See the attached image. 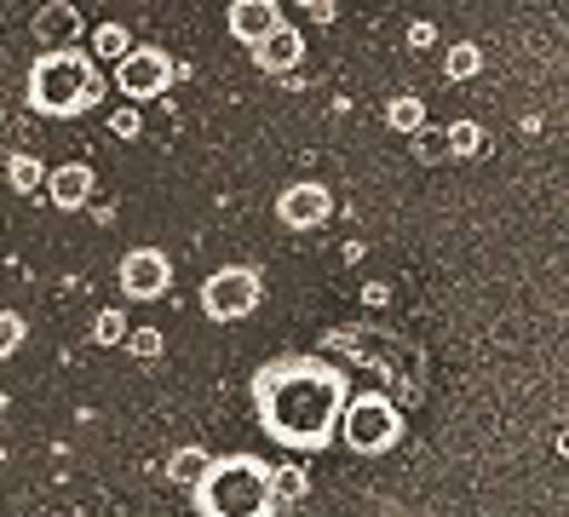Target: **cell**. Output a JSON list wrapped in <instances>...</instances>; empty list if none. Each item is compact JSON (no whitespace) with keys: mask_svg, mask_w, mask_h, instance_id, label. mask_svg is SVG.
<instances>
[{"mask_svg":"<svg viewBox=\"0 0 569 517\" xmlns=\"http://www.w3.org/2000/svg\"><path fill=\"white\" fill-rule=\"evenodd\" d=\"M253 420L288 455H322L340 437V414L351 397V374L340 362H328L317 351H293L259 362L248 379Z\"/></svg>","mask_w":569,"mask_h":517,"instance_id":"6da1fadb","label":"cell"},{"mask_svg":"<svg viewBox=\"0 0 569 517\" xmlns=\"http://www.w3.org/2000/svg\"><path fill=\"white\" fill-rule=\"evenodd\" d=\"M317 357H340V362H357L368 374L386 379V397L397 408H420L426 402V345H415L409 334L397 328H380V322H333L322 334V351Z\"/></svg>","mask_w":569,"mask_h":517,"instance_id":"7a4b0ae2","label":"cell"},{"mask_svg":"<svg viewBox=\"0 0 569 517\" xmlns=\"http://www.w3.org/2000/svg\"><path fill=\"white\" fill-rule=\"evenodd\" d=\"M23 98H29V110L47 116V121H76V116L104 110L110 76L92 63L87 47H58V52H41L36 63H29Z\"/></svg>","mask_w":569,"mask_h":517,"instance_id":"3957f363","label":"cell"},{"mask_svg":"<svg viewBox=\"0 0 569 517\" xmlns=\"http://www.w3.org/2000/svg\"><path fill=\"white\" fill-rule=\"evenodd\" d=\"M196 517H282L271 495V460L259 455H213L208 471L190 483Z\"/></svg>","mask_w":569,"mask_h":517,"instance_id":"277c9868","label":"cell"},{"mask_svg":"<svg viewBox=\"0 0 569 517\" xmlns=\"http://www.w3.org/2000/svg\"><path fill=\"white\" fill-rule=\"evenodd\" d=\"M340 443L351 455H391L403 443V408H397L386 391H351L346 414H340Z\"/></svg>","mask_w":569,"mask_h":517,"instance_id":"5b68a950","label":"cell"},{"mask_svg":"<svg viewBox=\"0 0 569 517\" xmlns=\"http://www.w3.org/2000/svg\"><path fill=\"white\" fill-rule=\"evenodd\" d=\"M259 299H264V276L253 265H224L202 282V317L208 322H242L259 310Z\"/></svg>","mask_w":569,"mask_h":517,"instance_id":"8992f818","label":"cell"},{"mask_svg":"<svg viewBox=\"0 0 569 517\" xmlns=\"http://www.w3.org/2000/svg\"><path fill=\"white\" fill-rule=\"evenodd\" d=\"M179 76H190V69H179L161 47H132V52L116 63V87L132 98V110H139V103H150V98H161Z\"/></svg>","mask_w":569,"mask_h":517,"instance_id":"52a82bcc","label":"cell"},{"mask_svg":"<svg viewBox=\"0 0 569 517\" xmlns=\"http://www.w3.org/2000/svg\"><path fill=\"white\" fill-rule=\"evenodd\" d=\"M116 288H121V299H161L173 288V259L161 248H127L116 265Z\"/></svg>","mask_w":569,"mask_h":517,"instance_id":"ba28073f","label":"cell"},{"mask_svg":"<svg viewBox=\"0 0 569 517\" xmlns=\"http://www.w3.org/2000/svg\"><path fill=\"white\" fill-rule=\"evenodd\" d=\"M328 213H333V196H328V185H317V179H293V185H282V196H277L282 230H317V225H328Z\"/></svg>","mask_w":569,"mask_h":517,"instance_id":"9c48e42d","label":"cell"},{"mask_svg":"<svg viewBox=\"0 0 569 517\" xmlns=\"http://www.w3.org/2000/svg\"><path fill=\"white\" fill-rule=\"evenodd\" d=\"M248 58H253V69H264V76H288V69L306 63V34H299V23H277L259 47H248Z\"/></svg>","mask_w":569,"mask_h":517,"instance_id":"30bf717a","label":"cell"},{"mask_svg":"<svg viewBox=\"0 0 569 517\" xmlns=\"http://www.w3.org/2000/svg\"><path fill=\"white\" fill-rule=\"evenodd\" d=\"M277 23H288L277 0H230L224 7V29H230V41H242V47H259Z\"/></svg>","mask_w":569,"mask_h":517,"instance_id":"8fae6325","label":"cell"},{"mask_svg":"<svg viewBox=\"0 0 569 517\" xmlns=\"http://www.w3.org/2000/svg\"><path fill=\"white\" fill-rule=\"evenodd\" d=\"M41 190L52 196L58 213H81V207L92 201V190H98V172H92L87 161H58V167L47 172Z\"/></svg>","mask_w":569,"mask_h":517,"instance_id":"7c38bea8","label":"cell"},{"mask_svg":"<svg viewBox=\"0 0 569 517\" xmlns=\"http://www.w3.org/2000/svg\"><path fill=\"white\" fill-rule=\"evenodd\" d=\"M36 41H41V52H58V47H76L81 41V7H70V0H52V7H41L36 12Z\"/></svg>","mask_w":569,"mask_h":517,"instance_id":"4fadbf2b","label":"cell"},{"mask_svg":"<svg viewBox=\"0 0 569 517\" xmlns=\"http://www.w3.org/2000/svg\"><path fill=\"white\" fill-rule=\"evenodd\" d=\"M132 47H139V41H132V29H127V23H98L87 52H92V63H98V69H104V63H121Z\"/></svg>","mask_w":569,"mask_h":517,"instance_id":"5bb4252c","label":"cell"},{"mask_svg":"<svg viewBox=\"0 0 569 517\" xmlns=\"http://www.w3.org/2000/svg\"><path fill=\"white\" fill-rule=\"evenodd\" d=\"M386 127H391V132H403V138H415V132L426 127V98L397 92V98L386 103Z\"/></svg>","mask_w":569,"mask_h":517,"instance_id":"9a60e30c","label":"cell"},{"mask_svg":"<svg viewBox=\"0 0 569 517\" xmlns=\"http://www.w3.org/2000/svg\"><path fill=\"white\" fill-rule=\"evenodd\" d=\"M7 185H12L18 196H36V190L47 185V161H41V156H29V150L7 156Z\"/></svg>","mask_w":569,"mask_h":517,"instance_id":"2e32d148","label":"cell"},{"mask_svg":"<svg viewBox=\"0 0 569 517\" xmlns=\"http://www.w3.org/2000/svg\"><path fill=\"white\" fill-rule=\"evenodd\" d=\"M443 138H449V161H478L489 145V132L478 121H455V127H443Z\"/></svg>","mask_w":569,"mask_h":517,"instance_id":"e0dca14e","label":"cell"},{"mask_svg":"<svg viewBox=\"0 0 569 517\" xmlns=\"http://www.w3.org/2000/svg\"><path fill=\"white\" fill-rule=\"evenodd\" d=\"M271 495H277V511L306 500V495H311V477H306V466H271Z\"/></svg>","mask_w":569,"mask_h":517,"instance_id":"ac0fdd59","label":"cell"},{"mask_svg":"<svg viewBox=\"0 0 569 517\" xmlns=\"http://www.w3.org/2000/svg\"><path fill=\"white\" fill-rule=\"evenodd\" d=\"M208 460H213V455H208L202 443H184V448H173V455H167V477H173V483H184V489H190V483L208 471Z\"/></svg>","mask_w":569,"mask_h":517,"instance_id":"d6986e66","label":"cell"},{"mask_svg":"<svg viewBox=\"0 0 569 517\" xmlns=\"http://www.w3.org/2000/svg\"><path fill=\"white\" fill-rule=\"evenodd\" d=\"M409 156H415L420 167H443V161H449V138H443V127H420V132L409 138Z\"/></svg>","mask_w":569,"mask_h":517,"instance_id":"ffe728a7","label":"cell"},{"mask_svg":"<svg viewBox=\"0 0 569 517\" xmlns=\"http://www.w3.org/2000/svg\"><path fill=\"white\" fill-rule=\"evenodd\" d=\"M478 69H483V52H478L472 41H455V47H449V58H443V76H449V81H472Z\"/></svg>","mask_w":569,"mask_h":517,"instance_id":"44dd1931","label":"cell"},{"mask_svg":"<svg viewBox=\"0 0 569 517\" xmlns=\"http://www.w3.org/2000/svg\"><path fill=\"white\" fill-rule=\"evenodd\" d=\"M23 317H18V310H0V362H7V357H18V345H23Z\"/></svg>","mask_w":569,"mask_h":517,"instance_id":"7402d4cb","label":"cell"},{"mask_svg":"<svg viewBox=\"0 0 569 517\" xmlns=\"http://www.w3.org/2000/svg\"><path fill=\"white\" fill-rule=\"evenodd\" d=\"M121 339H127V317H121V310H98L92 345H121Z\"/></svg>","mask_w":569,"mask_h":517,"instance_id":"603a6c76","label":"cell"},{"mask_svg":"<svg viewBox=\"0 0 569 517\" xmlns=\"http://www.w3.org/2000/svg\"><path fill=\"white\" fill-rule=\"evenodd\" d=\"M127 351L139 357V362L161 357V334H156V328H127Z\"/></svg>","mask_w":569,"mask_h":517,"instance_id":"cb8c5ba5","label":"cell"},{"mask_svg":"<svg viewBox=\"0 0 569 517\" xmlns=\"http://www.w3.org/2000/svg\"><path fill=\"white\" fill-rule=\"evenodd\" d=\"M110 132H116V138H139V132H144V116L132 110V103H127V110H110Z\"/></svg>","mask_w":569,"mask_h":517,"instance_id":"d4e9b609","label":"cell"},{"mask_svg":"<svg viewBox=\"0 0 569 517\" xmlns=\"http://www.w3.org/2000/svg\"><path fill=\"white\" fill-rule=\"evenodd\" d=\"M438 41V23H409V47L420 52V47H431Z\"/></svg>","mask_w":569,"mask_h":517,"instance_id":"484cf974","label":"cell"},{"mask_svg":"<svg viewBox=\"0 0 569 517\" xmlns=\"http://www.w3.org/2000/svg\"><path fill=\"white\" fill-rule=\"evenodd\" d=\"M306 12H311V18H328V23L340 18V7H333V0H306Z\"/></svg>","mask_w":569,"mask_h":517,"instance_id":"4316f807","label":"cell"},{"mask_svg":"<svg viewBox=\"0 0 569 517\" xmlns=\"http://www.w3.org/2000/svg\"><path fill=\"white\" fill-rule=\"evenodd\" d=\"M0 420H7V391H0Z\"/></svg>","mask_w":569,"mask_h":517,"instance_id":"83f0119b","label":"cell"},{"mask_svg":"<svg viewBox=\"0 0 569 517\" xmlns=\"http://www.w3.org/2000/svg\"><path fill=\"white\" fill-rule=\"evenodd\" d=\"M0 127H7V103H0Z\"/></svg>","mask_w":569,"mask_h":517,"instance_id":"f1b7e54d","label":"cell"}]
</instances>
